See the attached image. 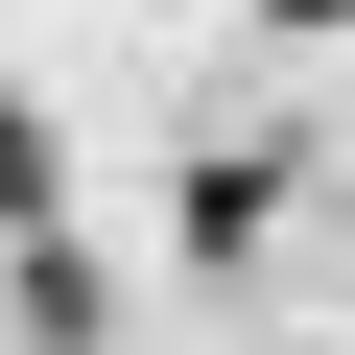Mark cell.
Returning a JSON list of instances; mask_svg holds the SVG:
<instances>
[{"label":"cell","instance_id":"cell-1","mask_svg":"<svg viewBox=\"0 0 355 355\" xmlns=\"http://www.w3.org/2000/svg\"><path fill=\"white\" fill-rule=\"evenodd\" d=\"M48 190H71V142H48L24 95H0V237H48Z\"/></svg>","mask_w":355,"mask_h":355},{"label":"cell","instance_id":"cell-2","mask_svg":"<svg viewBox=\"0 0 355 355\" xmlns=\"http://www.w3.org/2000/svg\"><path fill=\"white\" fill-rule=\"evenodd\" d=\"M284 24H355V0H284Z\"/></svg>","mask_w":355,"mask_h":355}]
</instances>
